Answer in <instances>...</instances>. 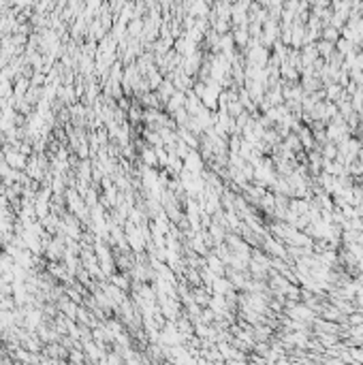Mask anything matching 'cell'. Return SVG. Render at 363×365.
I'll return each mask as SVG.
<instances>
[{"mask_svg":"<svg viewBox=\"0 0 363 365\" xmlns=\"http://www.w3.org/2000/svg\"><path fill=\"white\" fill-rule=\"evenodd\" d=\"M288 314L293 316V318L297 321V323H308V321H312L314 318V314H312V308H308V306H304V303H290V308H288Z\"/></svg>","mask_w":363,"mask_h":365,"instance_id":"obj_1","label":"cell"},{"mask_svg":"<svg viewBox=\"0 0 363 365\" xmlns=\"http://www.w3.org/2000/svg\"><path fill=\"white\" fill-rule=\"evenodd\" d=\"M226 365H246V361H239V359H229Z\"/></svg>","mask_w":363,"mask_h":365,"instance_id":"obj_2","label":"cell"},{"mask_svg":"<svg viewBox=\"0 0 363 365\" xmlns=\"http://www.w3.org/2000/svg\"><path fill=\"white\" fill-rule=\"evenodd\" d=\"M276 365H290V363H288V361H284V357H282V359H280V363H276Z\"/></svg>","mask_w":363,"mask_h":365,"instance_id":"obj_3","label":"cell"}]
</instances>
